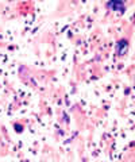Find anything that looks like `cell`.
<instances>
[{"mask_svg": "<svg viewBox=\"0 0 135 162\" xmlns=\"http://www.w3.org/2000/svg\"><path fill=\"white\" fill-rule=\"evenodd\" d=\"M128 50V40L127 39H120L116 43V53L118 56H124Z\"/></svg>", "mask_w": 135, "mask_h": 162, "instance_id": "obj_1", "label": "cell"}, {"mask_svg": "<svg viewBox=\"0 0 135 162\" xmlns=\"http://www.w3.org/2000/svg\"><path fill=\"white\" fill-rule=\"evenodd\" d=\"M107 7L111 8L112 11H118V12H122V14H123L124 10H126L123 2H110V3H107Z\"/></svg>", "mask_w": 135, "mask_h": 162, "instance_id": "obj_2", "label": "cell"}, {"mask_svg": "<svg viewBox=\"0 0 135 162\" xmlns=\"http://www.w3.org/2000/svg\"><path fill=\"white\" fill-rule=\"evenodd\" d=\"M134 20H135V14H134Z\"/></svg>", "mask_w": 135, "mask_h": 162, "instance_id": "obj_3", "label": "cell"}]
</instances>
